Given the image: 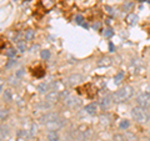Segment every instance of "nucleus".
Instances as JSON below:
<instances>
[{
    "label": "nucleus",
    "mask_w": 150,
    "mask_h": 141,
    "mask_svg": "<svg viewBox=\"0 0 150 141\" xmlns=\"http://www.w3.org/2000/svg\"><path fill=\"white\" fill-rule=\"evenodd\" d=\"M33 75L35 76V77H43V76L45 75V70H44L41 66H36V67L33 70Z\"/></svg>",
    "instance_id": "obj_6"
},
{
    "label": "nucleus",
    "mask_w": 150,
    "mask_h": 141,
    "mask_svg": "<svg viewBox=\"0 0 150 141\" xmlns=\"http://www.w3.org/2000/svg\"><path fill=\"white\" fill-rule=\"evenodd\" d=\"M123 76H124V73H123V71H119V73L115 75V77H114L115 83H120V80L123 79Z\"/></svg>",
    "instance_id": "obj_19"
},
{
    "label": "nucleus",
    "mask_w": 150,
    "mask_h": 141,
    "mask_svg": "<svg viewBox=\"0 0 150 141\" xmlns=\"http://www.w3.org/2000/svg\"><path fill=\"white\" fill-rule=\"evenodd\" d=\"M133 5H134V4H133L131 1H126V3L124 4V9H125V11H128V10H130L131 8H133Z\"/></svg>",
    "instance_id": "obj_23"
},
{
    "label": "nucleus",
    "mask_w": 150,
    "mask_h": 141,
    "mask_svg": "<svg viewBox=\"0 0 150 141\" xmlns=\"http://www.w3.org/2000/svg\"><path fill=\"white\" fill-rule=\"evenodd\" d=\"M76 80H81V76H79V75H73L71 77H70V84H75V83H78Z\"/></svg>",
    "instance_id": "obj_22"
},
{
    "label": "nucleus",
    "mask_w": 150,
    "mask_h": 141,
    "mask_svg": "<svg viewBox=\"0 0 150 141\" xmlns=\"http://www.w3.org/2000/svg\"><path fill=\"white\" fill-rule=\"evenodd\" d=\"M6 115H8V110H4V109H3V110H1V120H3V121H4V119L6 117Z\"/></svg>",
    "instance_id": "obj_26"
},
{
    "label": "nucleus",
    "mask_w": 150,
    "mask_h": 141,
    "mask_svg": "<svg viewBox=\"0 0 150 141\" xmlns=\"http://www.w3.org/2000/svg\"><path fill=\"white\" fill-rule=\"evenodd\" d=\"M109 104H110V99L109 97H104L103 100H101V106L103 107H108Z\"/></svg>",
    "instance_id": "obj_21"
},
{
    "label": "nucleus",
    "mask_w": 150,
    "mask_h": 141,
    "mask_svg": "<svg viewBox=\"0 0 150 141\" xmlns=\"http://www.w3.org/2000/svg\"><path fill=\"white\" fill-rule=\"evenodd\" d=\"M40 1H41V5L44 6V9L45 10L51 9V8L54 6V3H53L51 0H40Z\"/></svg>",
    "instance_id": "obj_11"
},
{
    "label": "nucleus",
    "mask_w": 150,
    "mask_h": 141,
    "mask_svg": "<svg viewBox=\"0 0 150 141\" xmlns=\"http://www.w3.org/2000/svg\"><path fill=\"white\" fill-rule=\"evenodd\" d=\"M40 55H41V59L48 60V59L50 57V51H49V50H43V51L40 53Z\"/></svg>",
    "instance_id": "obj_16"
},
{
    "label": "nucleus",
    "mask_w": 150,
    "mask_h": 141,
    "mask_svg": "<svg viewBox=\"0 0 150 141\" xmlns=\"http://www.w3.org/2000/svg\"><path fill=\"white\" fill-rule=\"evenodd\" d=\"M85 111L89 115H95L96 114V105L95 104H89L85 106Z\"/></svg>",
    "instance_id": "obj_8"
},
{
    "label": "nucleus",
    "mask_w": 150,
    "mask_h": 141,
    "mask_svg": "<svg viewBox=\"0 0 150 141\" xmlns=\"http://www.w3.org/2000/svg\"><path fill=\"white\" fill-rule=\"evenodd\" d=\"M99 26H100V24H99V23L94 24V29H99Z\"/></svg>",
    "instance_id": "obj_29"
},
{
    "label": "nucleus",
    "mask_w": 150,
    "mask_h": 141,
    "mask_svg": "<svg viewBox=\"0 0 150 141\" xmlns=\"http://www.w3.org/2000/svg\"><path fill=\"white\" fill-rule=\"evenodd\" d=\"M131 95H133V87L131 86H124L114 94L113 99H114L115 103H124L125 100L131 97Z\"/></svg>",
    "instance_id": "obj_1"
},
{
    "label": "nucleus",
    "mask_w": 150,
    "mask_h": 141,
    "mask_svg": "<svg viewBox=\"0 0 150 141\" xmlns=\"http://www.w3.org/2000/svg\"><path fill=\"white\" fill-rule=\"evenodd\" d=\"M15 53H16V51H15L13 47H10V49H8V50L5 51V55L8 57H13V56H15Z\"/></svg>",
    "instance_id": "obj_17"
},
{
    "label": "nucleus",
    "mask_w": 150,
    "mask_h": 141,
    "mask_svg": "<svg viewBox=\"0 0 150 141\" xmlns=\"http://www.w3.org/2000/svg\"><path fill=\"white\" fill-rule=\"evenodd\" d=\"M45 125H46L48 129H50V131H56L58 129H60V127L63 126V122H61L60 119H56V120H54V121L46 122Z\"/></svg>",
    "instance_id": "obj_4"
},
{
    "label": "nucleus",
    "mask_w": 150,
    "mask_h": 141,
    "mask_svg": "<svg viewBox=\"0 0 150 141\" xmlns=\"http://www.w3.org/2000/svg\"><path fill=\"white\" fill-rule=\"evenodd\" d=\"M75 21H76V24H79V25H83L84 23H83V16L81 15H78L76 18H75Z\"/></svg>",
    "instance_id": "obj_24"
},
{
    "label": "nucleus",
    "mask_w": 150,
    "mask_h": 141,
    "mask_svg": "<svg viewBox=\"0 0 150 141\" xmlns=\"http://www.w3.org/2000/svg\"><path fill=\"white\" fill-rule=\"evenodd\" d=\"M4 97H5L6 100H10V99H11V96H10V94H9V91H5V93H4Z\"/></svg>",
    "instance_id": "obj_27"
},
{
    "label": "nucleus",
    "mask_w": 150,
    "mask_h": 141,
    "mask_svg": "<svg viewBox=\"0 0 150 141\" xmlns=\"http://www.w3.org/2000/svg\"><path fill=\"white\" fill-rule=\"evenodd\" d=\"M131 115H133V119L138 122H148L149 121V114L145 110V107H141V106H138V107H134L131 110Z\"/></svg>",
    "instance_id": "obj_2"
},
{
    "label": "nucleus",
    "mask_w": 150,
    "mask_h": 141,
    "mask_svg": "<svg viewBox=\"0 0 150 141\" xmlns=\"http://www.w3.org/2000/svg\"><path fill=\"white\" fill-rule=\"evenodd\" d=\"M64 103H65L66 105H69V106H74V105H76V104L79 103V100H76V99H74L73 96H69V95H68V97L65 99Z\"/></svg>",
    "instance_id": "obj_10"
},
{
    "label": "nucleus",
    "mask_w": 150,
    "mask_h": 141,
    "mask_svg": "<svg viewBox=\"0 0 150 141\" xmlns=\"http://www.w3.org/2000/svg\"><path fill=\"white\" fill-rule=\"evenodd\" d=\"M126 23L129 24V25H135L136 23H138V15H135V14H128L126 15Z\"/></svg>",
    "instance_id": "obj_5"
},
{
    "label": "nucleus",
    "mask_w": 150,
    "mask_h": 141,
    "mask_svg": "<svg viewBox=\"0 0 150 141\" xmlns=\"http://www.w3.org/2000/svg\"><path fill=\"white\" fill-rule=\"evenodd\" d=\"M109 47H110V51H113V50H114V45H113V43H110V45H109Z\"/></svg>",
    "instance_id": "obj_30"
},
{
    "label": "nucleus",
    "mask_w": 150,
    "mask_h": 141,
    "mask_svg": "<svg viewBox=\"0 0 150 141\" xmlns=\"http://www.w3.org/2000/svg\"><path fill=\"white\" fill-rule=\"evenodd\" d=\"M111 35H113V30L110 28H106L104 30V36H105V38H110Z\"/></svg>",
    "instance_id": "obj_20"
},
{
    "label": "nucleus",
    "mask_w": 150,
    "mask_h": 141,
    "mask_svg": "<svg viewBox=\"0 0 150 141\" xmlns=\"http://www.w3.org/2000/svg\"><path fill=\"white\" fill-rule=\"evenodd\" d=\"M25 49H26V46H25V43L24 41H19L18 43V50L19 51H25Z\"/></svg>",
    "instance_id": "obj_18"
},
{
    "label": "nucleus",
    "mask_w": 150,
    "mask_h": 141,
    "mask_svg": "<svg viewBox=\"0 0 150 141\" xmlns=\"http://www.w3.org/2000/svg\"><path fill=\"white\" fill-rule=\"evenodd\" d=\"M148 3H150V0H148Z\"/></svg>",
    "instance_id": "obj_31"
},
{
    "label": "nucleus",
    "mask_w": 150,
    "mask_h": 141,
    "mask_svg": "<svg viewBox=\"0 0 150 141\" xmlns=\"http://www.w3.org/2000/svg\"><path fill=\"white\" fill-rule=\"evenodd\" d=\"M6 135H8L6 127H4V126H3V127H1V139H4V137H5Z\"/></svg>",
    "instance_id": "obj_25"
},
{
    "label": "nucleus",
    "mask_w": 150,
    "mask_h": 141,
    "mask_svg": "<svg viewBox=\"0 0 150 141\" xmlns=\"http://www.w3.org/2000/svg\"><path fill=\"white\" fill-rule=\"evenodd\" d=\"M34 36H35V34H34V31H33V30H28V31H25V40L30 41V40H33V39H34Z\"/></svg>",
    "instance_id": "obj_14"
},
{
    "label": "nucleus",
    "mask_w": 150,
    "mask_h": 141,
    "mask_svg": "<svg viewBox=\"0 0 150 141\" xmlns=\"http://www.w3.org/2000/svg\"><path fill=\"white\" fill-rule=\"evenodd\" d=\"M48 101H50V103H54L58 100V93L56 91H51L50 94H48Z\"/></svg>",
    "instance_id": "obj_13"
},
{
    "label": "nucleus",
    "mask_w": 150,
    "mask_h": 141,
    "mask_svg": "<svg viewBox=\"0 0 150 141\" xmlns=\"http://www.w3.org/2000/svg\"><path fill=\"white\" fill-rule=\"evenodd\" d=\"M56 119H59L58 117V115H55V114H46L45 116H43V122L44 124H46V122H50V121H54V120H56Z\"/></svg>",
    "instance_id": "obj_7"
},
{
    "label": "nucleus",
    "mask_w": 150,
    "mask_h": 141,
    "mask_svg": "<svg viewBox=\"0 0 150 141\" xmlns=\"http://www.w3.org/2000/svg\"><path fill=\"white\" fill-rule=\"evenodd\" d=\"M129 125H130V122L128 121V120H121V122L119 124V126H120V129H123V130H125V129H128V127H129Z\"/></svg>",
    "instance_id": "obj_15"
},
{
    "label": "nucleus",
    "mask_w": 150,
    "mask_h": 141,
    "mask_svg": "<svg viewBox=\"0 0 150 141\" xmlns=\"http://www.w3.org/2000/svg\"><path fill=\"white\" fill-rule=\"evenodd\" d=\"M38 91L44 94V93H48L49 91V84L48 83H41V84L38 86Z\"/></svg>",
    "instance_id": "obj_9"
},
{
    "label": "nucleus",
    "mask_w": 150,
    "mask_h": 141,
    "mask_svg": "<svg viewBox=\"0 0 150 141\" xmlns=\"http://www.w3.org/2000/svg\"><path fill=\"white\" fill-rule=\"evenodd\" d=\"M48 141H59V135L56 131H50L48 134Z\"/></svg>",
    "instance_id": "obj_12"
},
{
    "label": "nucleus",
    "mask_w": 150,
    "mask_h": 141,
    "mask_svg": "<svg viewBox=\"0 0 150 141\" xmlns=\"http://www.w3.org/2000/svg\"><path fill=\"white\" fill-rule=\"evenodd\" d=\"M23 74H24V70H19L18 73H16V76H21Z\"/></svg>",
    "instance_id": "obj_28"
},
{
    "label": "nucleus",
    "mask_w": 150,
    "mask_h": 141,
    "mask_svg": "<svg viewBox=\"0 0 150 141\" xmlns=\"http://www.w3.org/2000/svg\"><path fill=\"white\" fill-rule=\"evenodd\" d=\"M136 103L139 104L141 107H148L150 105V94L149 93H141L138 97H136Z\"/></svg>",
    "instance_id": "obj_3"
}]
</instances>
